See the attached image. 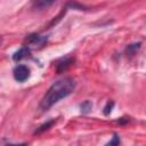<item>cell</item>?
<instances>
[{"label": "cell", "instance_id": "obj_9", "mask_svg": "<svg viewBox=\"0 0 146 146\" xmlns=\"http://www.w3.org/2000/svg\"><path fill=\"white\" fill-rule=\"evenodd\" d=\"M54 123H55V120L48 121L47 123H44V124H42L41 127H39V129H36V131H35L34 133H40V132H42V131H44V130H48V129H49Z\"/></svg>", "mask_w": 146, "mask_h": 146}, {"label": "cell", "instance_id": "obj_12", "mask_svg": "<svg viewBox=\"0 0 146 146\" xmlns=\"http://www.w3.org/2000/svg\"><path fill=\"white\" fill-rule=\"evenodd\" d=\"M1 42H2V38L0 36V44H1Z\"/></svg>", "mask_w": 146, "mask_h": 146}, {"label": "cell", "instance_id": "obj_5", "mask_svg": "<svg viewBox=\"0 0 146 146\" xmlns=\"http://www.w3.org/2000/svg\"><path fill=\"white\" fill-rule=\"evenodd\" d=\"M29 55H30V48H27L26 46H24V47H22L21 49H18L13 55V59L16 60V62H18V60H21L23 58H26Z\"/></svg>", "mask_w": 146, "mask_h": 146}, {"label": "cell", "instance_id": "obj_2", "mask_svg": "<svg viewBox=\"0 0 146 146\" xmlns=\"http://www.w3.org/2000/svg\"><path fill=\"white\" fill-rule=\"evenodd\" d=\"M13 75L17 82H25L30 78V68L26 65L19 64L13 70Z\"/></svg>", "mask_w": 146, "mask_h": 146}, {"label": "cell", "instance_id": "obj_7", "mask_svg": "<svg viewBox=\"0 0 146 146\" xmlns=\"http://www.w3.org/2000/svg\"><path fill=\"white\" fill-rule=\"evenodd\" d=\"M140 48V42H138V43H133V44H129L128 47H127V49H125V52L128 54V55H133L138 49Z\"/></svg>", "mask_w": 146, "mask_h": 146}, {"label": "cell", "instance_id": "obj_10", "mask_svg": "<svg viewBox=\"0 0 146 146\" xmlns=\"http://www.w3.org/2000/svg\"><path fill=\"white\" fill-rule=\"evenodd\" d=\"M113 106H114V103H113V102H108V103L106 104V106L104 107V114H105V115H108V114L111 113Z\"/></svg>", "mask_w": 146, "mask_h": 146}, {"label": "cell", "instance_id": "obj_6", "mask_svg": "<svg viewBox=\"0 0 146 146\" xmlns=\"http://www.w3.org/2000/svg\"><path fill=\"white\" fill-rule=\"evenodd\" d=\"M73 62H74V59H72V58H65L62 63L57 64V72H62V71L66 70V67H68Z\"/></svg>", "mask_w": 146, "mask_h": 146}, {"label": "cell", "instance_id": "obj_4", "mask_svg": "<svg viewBox=\"0 0 146 146\" xmlns=\"http://www.w3.org/2000/svg\"><path fill=\"white\" fill-rule=\"evenodd\" d=\"M55 1H57V0H33L32 1V7L34 9L40 10V9H44L49 6H51Z\"/></svg>", "mask_w": 146, "mask_h": 146}, {"label": "cell", "instance_id": "obj_3", "mask_svg": "<svg viewBox=\"0 0 146 146\" xmlns=\"http://www.w3.org/2000/svg\"><path fill=\"white\" fill-rule=\"evenodd\" d=\"M47 41L46 36H41L38 34H32L30 36H27L26 39V47L27 48H39L42 47Z\"/></svg>", "mask_w": 146, "mask_h": 146}, {"label": "cell", "instance_id": "obj_8", "mask_svg": "<svg viewBox=\"0 0 146 146\" xmlns=\"http://www.w3.org/2000/svg\"><path fill=\"white\" fill-rule=\"evenodd\" d=\"M80 108H81V112H82V113H88V112L91 111L92 104H91L89 100H86V102H83V103L80 105Z\"/></svg>", "mask_w": 146, "mask_h": 146}, {"label": "cell", "instance_id": "obj_11", "mask_svg": "<svg viewBox=\"0 0 146 146\" xmlns=\"http://www.w3.org/2000/svg\"><path fill=\"white\" fill-rule=\"evenodd\" d=\"M117 144H120V138H119V136H117L116 133H114V137H113V139L108 143V145H117Z\"/></svg>", "mask_w": 146, "mask_h": 146}, {"label": "cell", "instance_id": "obj_1", "mask_svg": "<svg viewBox=\"0 0 146 146\" xmlns=\"http://www.w3.org/2000/svg\"><path fill=\"white\" fill-rule=\"evenodd\" d=\"M75 81L72 78H64L56 82H54L50 88L43 95L39 107L41 111H48L51 106L58 103L60 99L71 95L75 89Z\"/></svg>", "mask_w": 146, "mask_h": 146}]
</instances>
